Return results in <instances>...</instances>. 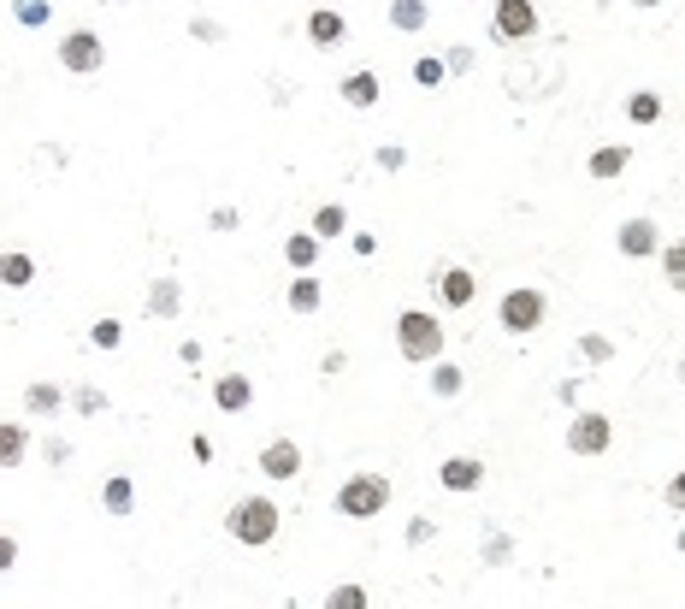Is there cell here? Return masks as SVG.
Here are the masks:
<instances>
[{"label": "cell", "instance_id": "obj_1", "mask_svg": "<svg viewBox=\"0 0 685 609\" xmlns=\"http://www.w3.org/2000/svg\"><path fill=\"white\" fill-rule=\"evenodd\" d=\"M443 326H437V314L426 308H402L396 314V349H402V361H414V367H432L443 361Z\"/></svg>", "mask_w": 685, "mask_h": 609}, {"label": "cell", "instance_id": "obj_2", "mask_svg": "<svg viewBox=\"0 0 685 609\" xmlns=\"http://www.w3.org/2000/svg\"><path fill=\"white\" fill-rule=\"evenodd\" d=\"M278 503L272 497H237L231 509H225V533L237 544H249V550H260V544H272L278 539Z\"/></svg>", "mask_w": 685, "mask_h": 609}, {"label": "cell", "instance_id": "obj_3", "mask_svg": "<svg viewBox=\"0 0 685 609\" xmlns=\"http://www.w3.org/2000/svg\"><path fill=\"white\" fill-rule=\"evenodd\" d=\"M331 509H337V515H349V521H373V515L390 509V479H384V474H349L343 485H337Z\"/></svg>", "mask_w": 685, "mask_h": 609}, {"label": "cell", "instance_id": "obj_4", "mask_svg": "<svg viewBox=\"0 0 685 609\" xmlns=\"http://www.w3.org/2000/svg\"><path fill=\"white\" fill-rule=\"evenodd\" d=\"M101 66H107V42H101L89 24L65 30L60 36V71H71V77H95Z\"/></svg>", "mask_w": 685, "mask_h": 609}, {"label": "cell", "instance_id": "obj_5", "mask_svg": "<svg viewBox=\"0 0 685 609\" xmlns=\"http://www.w3.org/2000/svg\"><path fill=\"white\" fill-rule=\"evenodd\" d=\"M544 314H550V296H544V290H508L502 308H497L502 332H538Z\"/></svg>", "mask_w": 685, "mask_h": 609}, {"label": "cell", "instance_id": "obj_6", "mask_svg": "<svg viewBox=\"0 0 685 609\" xmlns=\"http://www.w3.org/2000/svg\"><path fill=\"white\" fill-rule=\"evenodd\" d=\"M609 444H615V420L609 414H597V408L573 414V426H567V450L573 456H603Z\"/></svg>", "mask_w": 685, "mask_h": 609}, {"label": "cell", "instance_id": "obj_7", "mask_svg": "<svg viewBox=\"0 0 685 609\" xmlns=\"http://www.w3.org/2000/svg\"><path fill=\"white\" fill-rule=\"evenodd\" d=\"M491 30H497V42H532L538 36V6L532 0H497V12H491Z\"/></svg>", "mask_w": 685, "mask_h": 609}, {"label": "cell", "instance_id": "obj_8", "mask_svg": "<svg viewBox=\"0 0 685 609\" xmlns=\"http://www.w3.org/2000/svg\"><path fill=\"white\" fill-rule=\"evenodd\" d=\"M615 243H621L626 261H650V255H662V231H656V219H626L621 231H615Z\"/></svg>", "mask_w": 685, "mask_h": 609}, {"label": "cell", "instance_id": "obj_9", "mask_svg": "<svg viewBox=\"0 0 685 609\" xmlns=\"http://www.w3.org/2000/svg\"><path fill=\"white\" fill-rule=\"evenodd\" d=\"M260 474L266 479H296L302 474V450H296V438H272V444L260 450Z\"/></svg>", "mask_w": 685, "mask_h": 609}, {"label": "cell", "instance_id": "obj_10", "mask_svg": "<svg viewBox=\"0 0 685 609\" xmlns=\"http://www.w3.org/2000/svg\"><path fill=\"white\" fill-rule=\"evenodd\" d=\"M437 485H443V491H479V485H485V462H479V456H449V462L437 468Z\"/></svg>", "mask_w": 685, "mask_h": 609}, {"label": "cell", "instance_id": "obj_11", "mask_svg": "<svg viewBox=\"0 0 685 609\" xmlns=\"http://www.w3.org/2000/svg\"><path fill=\"white\" fill-rule=\"evenodd\" d=\"M249 403H254L249 373H219V379H213V408H219V414H243Z\"/></svg>", "mask_w": 685, "mask_h": 609}, {"label": "cell", "instance_id": "obj_12", "mask_svg": "<svg viewBox=\"0 0 685 609\" xmlns=\"http://www.w3.org/2000/svg\"><path fill=\"white\" fill-rule=\"evenodd\" d=\"M343 36H349V24H343V12H337V6H313V12H308V42H313V48H337Z\"/></svg>", "mask_w": 685, "mask_h": 609}, {"label": "cell", "instance_id": "obj_13", "mask_svg": "<svg viewBox=\"0 0 685 609\" xmlns=\"http://www.w3.org/2000/svg\"><path fill=\"white\" fill-rule=\"evenodd\" d=\"M184 314V284L178 278H154L148 284V320H178Z\"/></svg>", "mask_w": 685, "mask_h": 609}, {"label": "cell", "instance_id": "obj_14", "mask_svg": "<svg viewBox=\"0 0 685 609\" xmlns=\"http://www.w3.org/2000/svg\"><path fill=\"white\" fill-rule=\"evenodd\" d=\"M473 272L467 267H443V278H437V296H443V308H467L473 302Z\"/></svg>", "mask_w": 685, "mask_h": 609}, {"label": "cell", "instance_id": "obj_15", "mask_svg": "<svg viewBox=\"0 0 685 609\" xmlns=\"http://www.w3.org/2000/svg\"><path fill=\"white\" fill-rule=\"evenodd\" d=\"M30 456V426L18 420H0V468H18Z\"/></svg>", "mask_w": 685, "mask_h": 609}, {"label": "cell", "instance_id": "obj_16", "mask_svg": "<svg viewBox=\"0 0 685 609\" xmlns=\"http://www.w3.org/2000/svg\"><path fill=\"white\" fill-rule=\"evenodd\" d=\"M426 18H432V6H426V0H390V24H396L402 36H420V30H426Z\"/></svg>", "mask_w": 685, "mask_h": 609}, {"label": "cell", "instance_id": "obj_17", "mask_svg": "<svg viewBox=\"0 0 685 609\" xmlns=\"http://www.w3.org/2000/svg\"><path fill=\"white\" fill-rule=\"evenodd\" d=\"M65 403H71V397H65L60 385H48V379H36V385H24V408H30V414H60Z\"/></svg>", "mask_w": 685, "mask_h": 609}, {"label": "cell", "instance_id": "obj_18", "mask_svg": "<svg viewBox=\"0 0 685 609\" xmlns=\"http://www.w3.org/2000/svg\"><path fill=\"white\" fill-rule=\"evenodd\" d=\"M626 166H632V154H626V148H615V142H609V148H597V154H591V166H585V172H591V178H597V184H609V178H621Z\"/></svg>", "mask_w": 685, "mask_h": 609}, {"label": "cell", "instance_id": "obj_19", "mask_svg": "<svg viewBox=\"0 0 685 609\" xmlns=\"http://www.w3.org/2000/svg\"><path fill=\"white\" fill-rule=\"evenodd\" d=\"M30 278H36V261H30L24 249H6V255H0V284H6V290H24Z\"/></svg>", "mask_w": 685, "mask_h": 609}, {"label": "cell", "instance_id": "obj_20", "mask_svg": "<svg viewBox=\"0 0 685 609\" xmlns=\"http://www.w3.org/2000/svg\"><path fill=\"white\" fill-rule=\"evenodd\" d=\"M343 101H349V107H373L378 101V71H349V77H343Z\"/></svg>", "mask_w": 685, "mask_h": 609}, {"label": "cell", "instance_id": "obj_21", "mask_svg": "<svg viewBox=\"0 0 685 609\" xmlns=\"http://www.w3.org/2000/svg\"><path fill=\"white\" fill-rule=\"evenodd\" d=\"M101 503H107V515H130V509H136V485H130L125 474H113L101 485Z\"/></svg>", "mask_w": 685, "mask_h": 609}, {"label": "cell", "instance_id": "obj_22", "mask_svg": "<svg viewBox=\"0 0 685 609\" xmlns=\"http://www.w3.org/2000/svg\"><path fill=\"white\" fill-rule=\"evenodd\" d=\"M284 261H290L296 272H313V261H319V237H313V231H296V237L284 243Z\"/></svg>", "mask_w": 685, "mask_h": 609}, {"label": "cell", "instance_id": "obj_23", "mask_svg": "<svg viewBox=\"0 0 685 609\" xmlns=\"http://www.w3.org/2000/svg\"><path fill=\"white\" fill-rule=\"evenodd\" d=\"M319 296H325V290H319V278H313V272H296V278H290V308H296V314H313V308H319Z\"/></svg>", "mask_w": 685, "mask_h": 609}, {"label": "cell", "instance_id": "obj_24", "mask_svg": "<svg viewBox=\"0 0 685 609\" xmlns=\"http://www.w3.org/2000/svg\"><path fill=\"white\" fill-rule=\"evenodd\" d=\"M343 231H349V213H343L337 202L313 207V237H319V243H325V237H343Z\"/></svg>", "mask_w": 685, "mask_h": 609}, {"label": "cell", "instance_id": "obj_25", "mask_svg": "<svg viewBox=\"0 0 685 609\" xmlns=\"http://www.w3.org/2000/svg\"><path fill=\"white\" fill-rule=\"evenodd\" d=\"M461 385H467V373L455 361H432V397H461Z\"/></svg>", "mask_w": 685, "mask_h": 609}, {"label": "cell", "instance_id": "obj_26", "mask_svg": "<svg viewBox=\"0 0 685 609\" xmlns=\"http://www.w3.org/2000/svg\"><path fill=\"white\" fill-rule=\"evenodd\" d=\"M626 119H632V125H656V119H662V95H650V89H638V95L626 101Z\"/></svg>", "mask_w": 685, "mask_h": 609}, {"label": "cell", "instance_id": "obj_27", "mask_svg": "<svg viewBox=\"0 0 685 609\" xmlns=\"http://www.w3.org/2000/svg\"><path fill=\"white\" fill-rule=\"evenodd\" d=\"M662 278H668V290H685V237L662 249Z\"/></svg>", "mask_w": 685, "mask_h": 609}, {"label": "cell", "instance_id": "obj_28", "mask_svg": "<svg viewBox=\"0 0 685 609\" xmlns=\"http://www.w3.org/2000/svg\"><path fill=\"white\" fill-rule=\"evenodd\" d=\"M325 609H367V586H355V580L331 586V592H325Z\"/></svg>", "mask_w": 685, "mask_h": 609}, {"label": "cell", "instance_id": "obj_29", "mask_svg": "<svg viewBox=\"0 0 685 609\" xmlns=\"http://www.w3.org/2000/svg\"><path fill=\"white\" fill-rule=\"evenodd\" d=\"M443 77H449V66H443L437 54H420V60H414V83H420V89H437Z\"/></svg>", "mask_w": 685, "mask_h": 609}, {"label": "cell", "instance_id": "obj_30", "mask_svg": "<svg viewBox=\"0 0 685 609\" xmlns=\"http://www.w3.org/2000/svg\"><path fill=\"white\" fill-rule=\"evenodd\" d=\"M12 18H18L24 30H42V24H48V0H12Z\"/></svg>", "mask_w": 685, "mask_h": 609}, {"label": "cell", "instance_id": "obj_31", "mask_svg": "<svg viewBox=\"0 0 685 609\" xmlns=\"http://www.w3.org/2000/svg\"><path fill=\"white\" fill-rule=\"evenodd\" d=\"M579 355H585V361H591V367H603V361H609V355H615V343L603 338V332H585V338H579Z\"/></svg>", "mask_w": 685, "mask_h": 609}, {"label": "cell", "instance_id": "obj_32", "mask_svg": "<svg viewBox=\"0 0 685 609\" xmlns=\"http://www.w3.org/2000/svg\"><path fill=\"white\" fill-rule=\"evenodd\" d=\"M89 338H95V349H119V343H125V326H119V320H95Z\"/></svg>", "mask_w": 685, "mask_h": 609}, {"label": "cell", "instance_id": "obj_33", "mask_svg": "<svg viewBox=\"0 0 685 609\" xmlns=\"http://www.w3.org/2000/svg\"><path fill=\"white\" fill-rule=\"evenodd\" d=\"M71 408H77V414H101V408H107V397H101L95 385H77V391H71Z\"/></svg>", "mask_w": 685, "mask_h": 609}, {"label": "cell", "instance_id": "obj_34", "mask_svg": "<svg viewBox=\"0 0 685 609\" xmlns=\"http://www.w3.org/2000/svg\"><path fill=\"white\" fill-rule=\"evenodd\" d=\"M189 456H195V462H201V468H207V462H213V456H219V450H213V438H207V432H195V438H189Z\"/></svg>", "mask_w": 685, "mask_h": 609}, {"label": "cell", "instance_id": "obj_35", "mask_svg": "<svg viewBox=\"0 0 685 609\" xmlns=\"http://www.w3.org/2000/svg\"><path fill=\"white\" fill-rule=\"evenodd\" d=\"M373 160H378V166H384V172H402V160H408V154H402L396 142H384V148H378Z\"/></svg>", "mask_w": 685, "mask_h": 609}, {"label": "cell", "instance_id": "obj_36", "mask_svg": "<svg viewBox=\"0 0 685 609\" xmlns=\"http://www.w3.org/2000/svg\"><path fill=\"white\" fill-rule=\"evenodd\" d=\"M42 456H48L54 468H65V462H71V444H65V438H48V444H42Z\"/></svg>", "mask_w": 685, "mask_h": 609}, {"label": "cell", "instance_id": "obj_37", "mask_svg": "<svg viewBox=\"0 0 685 609\" xmlns=\"http://www.w3.org/2000/svg\"><path fill=\"white\" fill-rule=\"evenodd\" d=\"M189 36H195V42H219V36H225V30H219V24H213V18H195V24H189Z\"/></svg>", "mask_w": 685, "mask_h": 609}, {"label": "cell", "instance_id": "obj_38", "mask_svg": "<svg viewBox=\"0 0 685 609\" xmlns=\"http://www.w3.org/2000/svg\"><path fill=\"white\" fill-rule=\"evenodd\" d=\"M443 66H449V71H467V66H473V48H449V54H443Z\"/></svg>", "mask_w": 685, "mask_h": 609}, {"label": "cell", "instance_id": "obj_39", "mask_svg": "<svg viewBox=\"0 0 685 609\" xmlns=\"http://www.w3.org/2000/svg\"><path fill=\"white\" fill-rule=\"evenodd\" d=\"M12 562H18V539H12V533H0V574H6Z\"/></svg>", "mask_w": 685, "mask_h": 609}, {"label": "cell", "instance_id": "obj_40", "mask_svg": "<svg viewBox=\"0 0 685 609\" xmlns=\"http://www.w3.org/2000/svg\"><path fill=\"white\" fill-rule=\"evenodd\" d=\"M213 231H237V207H213Z\"/></svg>", "mask_w": 685, "mask_h": 609}, {"label": "cell", "instance_id": "obj_41", "mask_svg": "<svg viewBox=\"0 0 685 609\" xmlns=\"http://www.w3.org/2000/svg\"><path fill=\"white\" fill-rule=\"evenodd\" d=\"M485 562H508V539H502V533H491V544H485Z\"/></svg>", "mask_w": 685, "mask_h": 609}, {"label": "cell", "instance_id": "obj_42", "mask_svg": "<svg viewBox=\"0 0 685 609\" xmlns=\"http://www.w3.org/2000/svg\"><path fill=\"white\" fill-rule=\"evenodd\" d=\"M668 503H674V509H685V468L668 479Z\"/></svg>", "mask_w": 685, "mask_h": 609}, {"label": "cell", "instance_id": "obj_43", "mask_svg": "<svg viewBox=\"0 0 685 609\" xmlns=\"http://www.w3.org/2000/svg\"><path fill=\"white\" fill-rule=\"evenodd\" d=\"M178 361H184V367H201V343L189 338V343H184V349H178Z\"/></svg>", "mask_w": 685, "mask_h": 609}, {"label": "cell", "instance_id": "obj_44", "mask_svg": "<svg viewBox=\"0 0 685 609\" xmlns=\"http://www.w3.org/2000/svg\"><path fill=\"white\" fill-rule=\"evenodd\" d=\"M674 544H680V556H685V533H680V539H674Z\"/></svg>", "mask_w": 685, "mask_h": 609}, {"label": "cell", "instance_id": "obj_45", "mask_svg": "<svg viewBox=\"0 0 685 609\" xmlns=\"http://www.w3.org/2000/svg\"><path fill=\"white\" fill-rule=\"evenodd\" d=\"M638 6H656V0H638Z\"/></svg>", "mask_w": 685, "mask_h": 609}, {"label": "cell", "instance_id": "obj_46", "mask_svg": "<svg viewBox=\"0 0 685 609\" xmlns=\"http://www.w3.org/2000/svg\"><path fill=\"white\" fill-rule=\"evenodd\" d=\"M113 6H125V0H113Z\"/></svg>", "mask_w": 685, "mask_h": 609}]
</instances>
